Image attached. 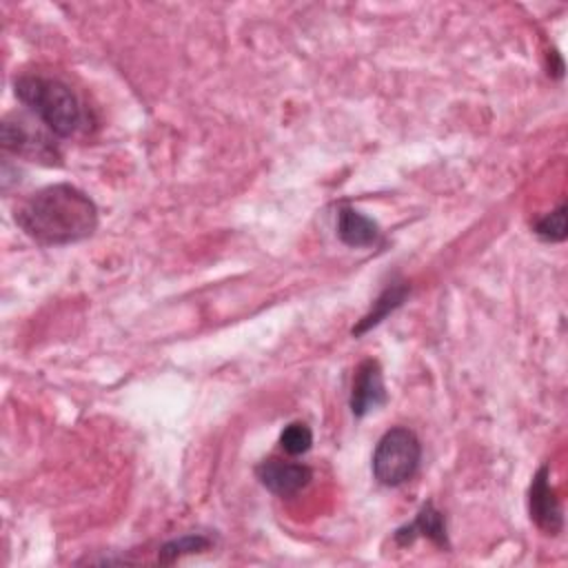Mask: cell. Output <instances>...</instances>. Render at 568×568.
Listing matches in <instances>:
<instances>
[{
  "instance_id": "obj_1",
  "label": "cell",
  "mask_w": 568,
  "mask_h": 568,
  "mask_svg": "<svg viewBox=\"0 0 568 568\" xmlns=\"http://www.w3.org/2000/svg\"><path fill=\"white\" fill-rule=\"evenodd\" d=\"M16 224L38 244L80 242L98 229V206L78 186L60 182L31 193L16 206Z\"/></svg>"
},
{
  "instance_id": "obj_2",
  "label": "cell",
  "mask_w": 568,
  "mask_h": 568,
  "mask_svg": "<svg viewBox=\"0 0 568 568\" xmlns=\"http://www.w3.org/2000/svg\"><path fill=\"white\" fill-rule=\"evenodd\" d=\"M16 98L58 138H73L89 126V115L75 91L60 78L24 73L13 82Z\"/></svg>"
},
{
  "instance_id": "obj_3",
  "label": "cell",
  "mask_w": 568,
  "mask_h": 568,
  "mask_svg": "<svg viewBox=\"0 0 568 568\" xmlns=\"http://www.w3.org/2000/svg\"><path fill=\"white\" fill-rule=\"evenodd\" d=\"M419 459L422 444L417 435L406 426H395L379 437L373 450V477L377 484L388 488L402 486L417 473Z\"/></svg>"
},
{
  "instance_id": "obj_4",
  "label": "cell",
  "mask_w": 568,
  "mask_h": 568,
  "mask_svg": "<svg viewBox=\"0 0 568 568\" xmlns=\"http://www.w3.org/2000/svg\"><path fill=\"white\" fill-rule=\"evenodd\" d=\"M40 120L36 118L29 120L24 115H7L2 120V133H0V142L2 149L16 158H24L29 162H38V164H60V149L58 144L51 140V131H42L40 129Z\"/></svg>"
},
{
  "instance_id": "obj_5",
  "label": "cell",
  "mask_w": 568,
  "mask_h": 568,
  "mask_svg": "<svg viewBox=\"0 0 568 568\" xmlns=\"http://www.w3.org/2000/svg\"><path fill=\"white\" fill-rule=\"evenodd\" d=\"M528 510H530V519L535 521V526L539 530H544L546 535H559L564 530V508H561V501H559L555 488L550 486V466L548 464H544L530 481Z\"/></svg>"
},
{
  "instance_id": "obj_6",
  "label": "cell",
  "mask_w": 568,
  "mask_h": 568,
  "mask_svg": "<svg viewBox=\"0 0 568 568\" xmlns=\"http://www.w3.org/2000/svg\"><path fill=\"white\" fill-rule=\"evenodd\" d=\"M255 475L260 484L280 497H291L308 486L313 479V470L300 462H284L277 457L264 459L255 466Z\"/></svg>"
},
{
  "instance_id": "obj_7",
  "label": "cell",
  "mask_w": 568,
  "mask_h": 568,
  "mask_svg": "<svg viewBox=\"0 0 568 568\" xmlns=\"http://www.w3.org/2000/svg\"><path fill=\"white\" fill-rule=\"evenodd\" d=\"M384 404H386V386H384L382 366L377 359H364L353 375L351 399H348L351 413L355 417H366L371 410Z\"/></svg>"
},
{
  "instance_id": "obj_8",
  "label": "cell",
  "mask_w": 568,
  "mask_h": 568,
  "mask_svg": "<svg viewBox=\"0 0 568 568\" xmlns=\"http://www.w3.org/2000/svg\"><path fill=\"white\" fill-rule=\"evenodd\" d=\"M417 537H426L430 541H435L442 548H448V535H446V521L444 515L428 501L419 508V513L415 515L413 521L399 526L393 535L397 546H408L413 544Z\"/></svg>"
},
{
  "instance_id": "obj_9",
  "label": "cell",
  "mask_w": 568,
  "mask_h": 568,
  "mask_svg": "<svg viewBox=\"0 0 568 568\" xmlns=\"http://www.w3.org/2000/svg\"><path fill=\"white\" fill-rule=\"evenodd\" d=\"M379 224L359 213L357 209L344 204L337 213V237L346 244V246H355V248H364V246H373L379 242Z\"/></svg>"
},
{
  "instance_id": "obj_10",
  "label": "cell",
  "mask_w": 568,
  "mask_h": 568,
  "mask_svg": "<svg viewBox=\"0 0 568 568\" xmlns=\"http://www.w3.org/2000/svg\"><path fill=\"white\" fill-rule=\"evenodd\" d=\"M406 295H408V284H406V282H393V284H388V286L377 295V300L373 302L371 311L353 326L351 333H353L355 337H359V335H364L366 331H371L373 326H377L384 317H388L395 308H399V306L404 304Z\"/></svg>"
},
{
  "instance_id": "obj_11",
  "label": "cell",
  "mask_w": 568,
  "mask_h": 568,
  "mask_svg": "<svg viewBox=\"0 0 568 568\" xmlns=\"http://www.w3.org/2000/svg\"><path fill=\"white\" fill-rule=\"evenodd\" d=\"M211 546V539L206 535L200 532H186L182 537H175L171 541H166L164 546H160L158 550V561L160 564H173L178 559H182L184 555H193V552H202Z\"/></svg>"
},
{
  "instance_id": "obj_12",
  "label": "cell",
  "mask_w": 568,
  "mask_h": 568,
  "mask_svg": "<svg viewBox=\"0 0 568 568\" xmlns=\"http://www.w3.org/2000/svg\"><path fill=\"white\" fill-rule=\"evenodd\" d=\"M280 446L286 455L297 457L311 450L313 446V430L304 424V422H291L288 426H284V430L280 433Z\"/></svg>"
},
{
  "instance_id": "obj_13",
  "label": "cell",
  "mask_w": 568,
  "mask_h": 568,
  "mask_svg": "<svg viewBox=\"0 0 568 568\" xmlns=\"http://www.w3.org/2000/svg\"><path fill=\"white\" fill-rule=\"evenodd\" d=\"M532 231L544 242H564L566 240V204L561 202L555 211L539 217L532 224Z\"/></svg>"
}]
</instances>
